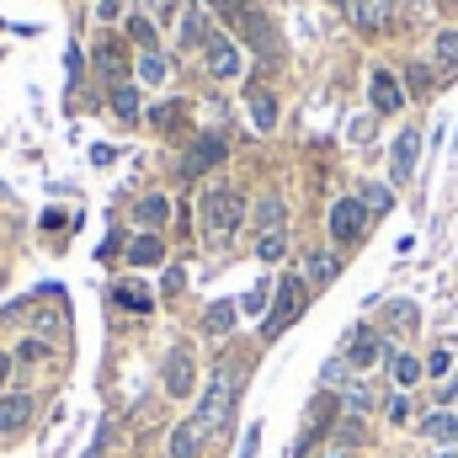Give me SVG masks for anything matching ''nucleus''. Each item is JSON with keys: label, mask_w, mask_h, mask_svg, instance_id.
<instances>
[{"label": "nucleus", "mask_w": 458, "mask_h": 458, "mask_svg": "<svg viewBox=\"0 0 458 458\" xmlns=\"http://www.w3.org/2000/svg\"><path fill=\"white\" fill-rule=\"evenodd\" d=\"M128 32H133V37H139V43H144V53H149V48H155V27H149V21H133V27H128Z\"/></svg>", "instance_id": "nucleus-35"}, {"label": "nucleus", "mask_w": 458, "mask_h": 458, "mask_svg": "<svg viewBox=\"0 0 458 458\" xmlns=\"http://www.w3.org/2000/svg\"><path fill=\"white\" fill-rule=\"evenodd\" d=\"M128 261H133V267H155V261H165V240H160V235H139V240L128 245Z\"/></svg>", "instance_id": "nucleus-18"}, {"label": "nucleus", "mask_w": 458, "mask_h": 458, "mask_svg": "<svg viewBox=\"0 0 458 458\" xmlns=\"http://www.w3.org/2000/svg\"><path fill=\"white\" fill-rule=\"evenodd\" d=\"M438 458H458V448H443V454H438Z\"/></svg>", "instance_id": "nucleus-45"}, {"label": "nucleus", "mask_w": 458, "mask_h": 458, "mask_svg": "<svg viewBox=\"0 0 458 458\" xmlns=\"http://www.w3.org/2000/svg\"><path fill=\"white\" fill-rule=\"evenodd\" d=\"M240 219H245V197H240L235 187H208V192L197 197V229H203L208 240H229V235L240 229Z\"/></svg>", "instance_id": "nucleus-1"}, {"label": "nucleus", "mask_w": 458, "mask_h": 458, "mask_svg": "<svg viewBox=\"0 0 458 458\" xmlns=\"http://www.w3.org/2000/svg\"><path fill=\"white\" fill-rule=\"evenodd\" d=\"M406 80H411V91H416V96H427V91H432V69H427V64H411V69H406Z\"/></svg>", "instance_id": "nucleus-31"}, {"label": "nucleus", "mask_w": 458, "mask_h": 458, "mask_svg": "<svg viewBox=\"0 0 458 458\" xmlns=\"http://www.w3.org/2000/svg\"><path fill=\"white\" fill-rule=\"evenodd\" d=\"M427 368H432V374H438V379H443V374H448V368H454V358H448V352H432V363H427Z\"/></svg>", "instance_id": "nucleus-39"}, {"label": "nucleus", "mask_w": 458, "mask_h": 458, "mask_svg": "<svg viewBox=\"0 0 458 458\" xmlns=\"http://www.w3.org/2000/svg\"><path fill=\"white\" fill-rule=\"evenodd\" d=\"M224 155H229V144L219 139V133H203L192 149H187V160H181V171L187 176H203V171H213V165H224Z\"/></svg>", "instance_id": "nucleus-6"}, {"label": "nucleus", "mask_w": 458, "mask_h": 458, "mask_svg": "<svg viewBox=\"0 0 458 458\" xmlns=\"http://www.w3.org/2000/svg\"><path fill=\"white\" fill-rule=\"evenodd\" d=\"M165 69H171V64H165V53H155V48L139 59V80H144V85H160V80H165Z\"/></svg>", "instance_id": "nucleus-23"}, {"label": "nucleus", "mask_w": 458, "mask_h": 458, "mask_svg": "<svg viewBox=\"0 0 458 458\" xmlns=\"http://www.w3.org/2000/svg\"><path fill=\"white\" fill-rule=\"evenodd\" d=\"M368 96H374V112H400V101H406V91H400V80L390 69H374Z\"/></svg>", "instance_id": "nucleus-10"}, {"label": "nucleus", "mask_w": 458, "mask_h": 458, "mask_svg": "<svg viewBox=\"0 0 458 458\" xmlns=\"http://www.w3.org/2000/svg\"><path fill=\"white\" fill-rule=\"evenodd\" d=\"M304 293H309V283H304V277H293V272L277 283V304H272V315H267V336L288 331V325L304 315Z\"/></svg>", "instance_id": "nucleus-3"}, {"label": "nucleus", "mask_w": 458, "mask_h": 458, "mask_svg": "<svg viewBox=\"0 0 458 458\" xmlns=\"http://www.w3.org/2000/svg\"><path fill=\"white\" fill-rule=\"evenodd\" d=\"M117 11H123V0H101V5H96L101 21H117Z\"/></svg>", "instance_id": "nucleus-40"}, {"label": "nucleus", "mask_w": 458, "mask_h": 458, "mask_svg": "<svg viewBox=\"0 0 458 458\" xmlns=\"http://www.w3.org/2000/svg\"><path fill=\"white\" fill-rule=\"evenodd\" d=\"M181 43H187V48H197V43H203V11H197V5H187V21H181Z\"/></svg>", "instance_id": "nucleus-26"}, {"label": "nucleus", "mask_w": 458, "mask_h": 458, "mask_svg": "<svg viewBox=\"0 0 458 458\" xmlns=\"http://www.w3.org/2000/svg\"><path fill=\"white\" fill-rule=\"evenodd\" d=\"M165 454H171V458H197V454H203V432H197L192 422H181V427L171 432V443H165Z\"/></svg>", "instance_id": "nucleus-14"}, {"label": "nucleus", "mask_w": 458, "mask_h": 458, "mask_svg": "<svg viewBox=\"0 0 458 458\" xmlns=\"http://www.w3.org/2000/svg\"><path fill=\"white\" fill-rule=\"evenodd\" d=\"M112 112L123 123H139V91L133 85H112Z\"/></svg>", "instance_id": "nucleus-20"}, {"label": "nucleus", "mask_w": 458, "mask_h": 458, "mask_svg": "<svg viewBox=\"0 0 458 458\" xmlns=\"http://www.w3.org/2000/svg\"><path fill=\"white\" fill-rule=\"evenodd\" d=\"M347 411H352V416L374 411V390H363V384H347Z\"/></svg>", "instance_id": "nucleus-27"}, {"label": "nucleus", "mask_w": 458, "mask_h": 458, "mask_svg": "<svg viewBox=\"0 0 458 458\" xmlns=\"http://www.w3.org/2000/svg\"><path fill=\"white\" fill-rule=\"evenodd\" d=\"M37 352H43L37 341H21V347H16V358H21V363H37Z\"/></svg>", "instance_id": "nucleus-41"}, {"label": "nucleus", "mask_w": 458, "mask_h": 458, "mask_svg": "<svg viewBox=\"0 0 458 458\" xmlns=\"http://www.w3.org/2000/svg\"><path fill=\"white\" fill-rule=\"evenodd\" d=\"M422 432H427L432 443H448V448H454V443H458V416H448V411H432V416L422 422Z\"/></svg>", "instance_id": "nucleus-19"}, {"label": "nucleus", "mask_w": 458, "mask_h": 458, "mask_svg": "<svg viewBox=\"0 0 458 458\" xmlns=\"http://www.w3.org/2000/svg\"><path fill=\"white\" fill-rule=\"evenodd\" d=\"M283 224H288L283 197H261V203H256V229H261V235H283Z\"/></svg>", "instance_id": "nucleus-16"}, {"label": "nucleus", "mask_w": 458, "mask_h": 458, "mask_svg": "<svg viewBox=\"0 0 458 458\" xmlns=\"http://www.w3.org/2000/svg\"><path fill=\"white\" fill-rule=\"evenodd\" d=\"M320 384H325V390H347V358H336V363H325V374H320Z\"/></svg>", "instance_id": "nucleus-30"}, {"label": "nucleus", "mask_w": 458, "mask_h": 458, "mask_svg": "<svg viewBox=\"0 0 458 458\" xmlns=\"http://www.w3.org/2000/svg\"><path fill=\"white\" fill-rule=\"evenodd\" d=\"M107 443H112V427H96V438H91V448L80 458H107Z\"/></svg>", "instance_id": "nucleus-34"}, {"label": "nucleus", "mask_w": 458, "mask_h": 458, "mask_svg": "<svg viewBox=\"0 0 458 458\" xmlns=\"http://www.w3.org/2000/svg\"><path fill=\"white\" fill-rule=\"evenodd\" d=\"M235 315H240V304L219 299V304H208V315H203V331H208V336H229V331H235Z\"/></svg>", "instance_id": "nucleus-17"}, {"label": "nucleus", "mask_w": 458, "mask_h": 458, "mask_svg": "<svg viewBox=\"0 0 458 458\" xmlns=\"http://www.w3.org/2000/svg\"><path fill=\"white\" fill-rule=\"evenodd\" d=\"M37 400L32 395H0V438H16L21 427H32Z\"/></svg>", "instance_id": "nucleus-8"}, {"label": "nucleus", "mask_w": 458, "mask_h": 458, "mask_svg": "<svg viewBox=\"0 0 458 458\" xmlns=\"http://www.w3.org/2000/svg\"><path fill=\"white\" fill-rule=\"evenodd\" d=\"M363 208H368V213H390V208H395V192L374 181V187H363Z\"/></svg>", "instance_id": "nucleus-24"}, {"label": "nucleus", "mask_w": 458, "mask_h": 458, "mask_svg": "<svg viewBox=\"0 0 458 458\" xmlns=\"http://www.w3.org/2000/svg\"><path fill=\"white\" fill-rule=\"evenodd\" d=\"M390 11H395V0H347V16H352L363 32H379V27L390 21Z\"/></svg>", "instance_id": "nucleus-11"}, {"label": "nucleus", "mask_w": 458, "mask_h": 458, "mask_svg": "<svg viewBox=\"0 0 458 458\" xmlns=\"http://www.w3.org/2000/svg\"><path fill=\"white\" fill-rule=\"evenodd\" d=\"M438 69H443V80L458 75V32H438Z\"/></svg>", "instance_id": "nucleus-21"}, {"label": "nucleus", "mask_w": 458, "mask_h": 458, "mask_svg": "<svg viewBox=\"0 0 458 458\" xmlns=\"http://www.w3.org/2000/svg\"><path fill=\"white\" fill-rule=\"evenodd\" d=\"M192 384H197V363H192V347L181 341V347H171V358H165V395H171V400H187Z\"/></svg>", "instance_id": "nucleus-4"}, {"label": "nucleus", "mask_w": 458, "mask_h": 458, "mask_svg": "<svg viewBox=\"0 0 458 458\" xmlns=\"http://www.w3.org/2000/svg\"><path fill=\"white\" fill-rule=\"evenodd\" d=\"M96 64H101V75H107L112 85H123V80H117V75H123V59H117V48H112V43L101 48V59H96Z\"/></svg>", "instance_id": "nucleus-28"}, {"label": "nucleus", "mask_w": 458, "mask_h": 458, "mask_svg": "<svg viewBox=\"0 0 458 458\" xmlns=\"http://www.w3.org/2000/svg\"><path fill=\"white\" fill-rule=\"evenodd\" d=\"M256 448H261V427H251V432H245V443H240V458H256Z\"/></svg>", "instance_id": "nucleus-36"}, {"label": "nucleus", "mask_w": 458, "mask_h": 458, "mask_svg": "<svg viewBox=\"0 0 458 458\" xmlns=\"http://www.w3.org/2000/svg\"><path fill=\"white\" fill-rule=\"evenodd\" d=\"M331 277H336V256H325V251H315V256H309V283H315V288H325Z\"/></svg>", "instance_id": "nucleus-25"}, {"label": "nucleus", "mask_w": 458, "mask_h": 458, "mask_svg": "<svg viewBox=\"0 0 458 458\" xmlns=\"http://www.w3.org/2000/svg\"><path fill=\"white\" fill-rule=\"evenodd\" d=\"M283 251H288V240H283V235H261V245H256V256H261V261H283Z\"/></svg>", "instance_id": "nucleus-29"}, {"label": "nucleus", "mask_w": 458, "mask_h": 458, "mask_svg": "<svg viewBox=\"0 0 458 458\" xmlns=\"http://www.w3.org/2000/svg\"><path fill=\"white\" fill-rule=\"evenodd\" d=\"M379 358H384V341L368 336V331H352V341H347V363H352V368H374Z\"/></svg>", "instance_id": "nucleus-13"}, {"label": "nucleus", "mask_w": 458, "mask_h": 458, "mask_svg": "<svg viewBox=\"0 0 458 458\" xmlns=\"http://www.w3.org/2000/svg\"><path fill=\"white\" fill-rule=\"evenodd\" d=\"M133 219H139L149 235H155V229H165V224H171V197H165V192H149V197H139Z\"/></svg>", "instance_id": "nucleus-12"}, {"label": "nucleus", "mask_w": 458, "mask_h": 458, "mask_svg": "<svg viewBox=\"0 0 458 458\" xmlns=\"http://www.w3.org/2000/svg\"><path fill=\"white\" fill-rule=\"evenodd\" d=\"M208 5H213L219 16H240V11H245V0H208Z\"/></svg>", "instance_id": "nucleus-38"}, {"label": "nucleus", "mask_w": 458, "mask_h": 458, "mask_svg": "<svg viewBox=\"0 0 458 458\" xmlns=\"http://www.w3.org/2000/svg\"><path fill=\"white\" fill-rule=\"evenodd\" d=\"M208 75L213 80H235L240 75V48L229 37H208Z\"/></svg>", "instance_id": "nucleus-9"}, {"label": "nucleus", "mask_w": 458, "mask_h": 458, "mask_svg": "<svg viewBox=\"0 0 458 458\" xmlns=\"http://www.w3.org/2000/svg\"><path fill=\"white\" fill-rule=\"evenodd\" d=\"M416 155H422V133H416V128H406V133L395 139V149H390V176H395L400 187L416 176Z\"/></svg>", "instance_id": "nucleus-7"}, {"label": "nucleus", "mask_w": 458, "mask_h": 458, "mask_svg": "<svg viewBox=\"0 0 458 458\" xmlns=\"http://www.w3.org/2000/svg\"><path fill=\"white\" fill-rule=\"evenodd\" d=\"M240 309H245V315H267V283H256V288L240 299Z\"/></svg>", "instance_id": "nucleus-32"}, {"label": "nucleus", "mask_w": 458, "mask_h": 458, "mask_svg": "<svg viewBox=\"0 0 458 458\" xmlns=\"http://www.w3.org/2000/svg\"><path fill=\"white\" fill-rule=\"evenodd\" d=\"M325 458H352V448H341V443H336V448H331Z\"/></svg>", "instance_id": "nucleus-44"}, {"label": "nucleus", "mask_w": 458, "mask_h": 458, "mask_svg": "<svg viewBox=\"0 0 458 458\" xmlns=\"http://www.w3.org/2000/svg\"><path fill=\"white\" fill-rule=\"evenodd\" d=\"M5 379H11V352H0V395H5Z\"/></svg>", "instance_id": "nucleus-42"}, {"label": "nucleus", "mask_w": 458, "mask_h": 458, "mask_svg": "<svg viewBox=\"0 0 458 458\" xmlns=\"http://www.w3.org/2000/svg\"><path fill=\"white\" fill-rule=\"evenodd\" d=\"M406 416H411V400H406V395H395V400H390V422H406Z\"/></svg>", "instance_id": "nucleus-37"}, {"label": "nucleus", "mask_w": 458, "mask_h": 458, "mask_svg": "<svg viewBox=\"0 0 458 458\" xmlns=\"http://www.w3.org/2000/svg\"><path fill=\"white\" fill-rule=\"evenodd\" d=\"M235 395H240V374L235 368H219L213 384H208V395H203V406H197V416H192V427L197 432H219L229 422V411H235Z\"/></svg>", "instance_id": "nucleus-2"}, {"label": "nucleus", "mask_w": 458, "mask_h": 458, "mask_svg": "<svg viewBox=\"0 0 458 458\" xmlns=\"http://www.w3.org/2000/svg\"><path fill=\"white\" fill-rule=\"evenodd\" d=\"M443 400H458V379H448V384H443Z\"/></svg>", "instance_id": "nucleus-43"}, {"label": "nucleus", "mask_w": 458, "mask_h": 458, "mask_svg": "<svg viewBox=\"0 0 458 458\" xmlns=\"http://www.w3.org/2000/svg\"><path fill=\"white\" fill-rule=\"evenodd\" d=\"M422 379V363L416 358H395V384H416Z\"/></svg>", "instance_id": "nucleus-33"}, {"label": "nucleus", "mask_w": 458, "mask_h": 458, "mask_svg": "<svg viewBox=\"0 0 458 458\" xmlns=\"http://www.w3.org/2000/svg\"><path fill=\"white\" fill-rule=\"evenodd\" d=\"M245 101H251V123H256L261 133H272V128H277V96H272V91H251Z\"/></svg>", "instance_id": "nucleus-15"}, {"label": "nucleus", "mask_w": 458, "mask_h": 458, "mask_svg": "<svg viewBox=\"0 0 458 458\" xmlns=\"http://www.w3.org/2000/svg\"><path fill=\"white\" fill-rule=\"evenodd\" d=\"M363 229H368V208H363V197H341V203L331 208V235H336L341 245H352V240H363Z\"/></svg>", "instance_id": "nucleus-5"}, {"label": "nucleus", "mask_w": 458, "mask_h": 458, "mask_svg": "<svg viewBox=\"0 0 458 458\" xmlns=\"http://www.w3.org/2000/svg\"><path fill=\"white\" fill-rule=\"evenodd\" d=\"M112 299H117L123 309H133V315H144V309L155 304V299H149V293H144L139 283H117V293H112Z\"/></svg>", "instance_id": "nucleus-22"}]
</instances>
